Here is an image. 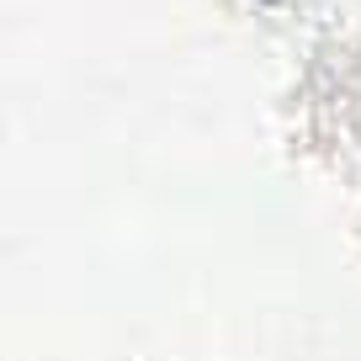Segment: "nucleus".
I'll return each instance as SVG.
<instances>
[{
    "instance_id": "1",
    "label": "nucleus",
    "mask_w": 361,
    "mask_h": 361,
    "mask_svg": "<svg viewBox=\"0 0 361 361\" xmlns=\"http://www.w3.org/2000/svg\"><path fill=\"white\" fill-rule=\"evenodd\" d=\"M271 6H276V0H271Z\"/></svg>"
}]
</instances>
